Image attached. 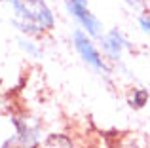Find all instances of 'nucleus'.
I'll use <instances>...</instances> for the list:
<instances>
[{
  "mask_svg": "<svg viewBox=\"0 0 150 148\" xmlns=\"http://www.w3.org/2000/svg\"><path fill=\"white\" fill-rule=\"evenodd\" d=\"M148 91H150V87H148Z\"/></svg>",
  "mask_w": 150,
  "mask_h": 148,
  "instance_id": "nucleus-13",
  "label": "nucleus"
},
{
  "mask_svg": "<svg viewBox=\"0 0 150 148\" xmlns=\"http://www.w3.org/2000/svg\"><path fill=\"white\" fill-rule=\"evenodd\" d=\"M0 148H19L17 146V141H15V137H13V133L8 135V137L0 142Z\"/></svg>",
  "mask_w": 150,
  "mask_h": 148,
  "instance_id": "nucleus-11",
  "label": "nucleus"
},
{
  "mask_svg": "<svg viewBox=\"0 0 150 148\" xmlns=\"http://www.w3.org/2000/svg\"><path fill=\"white\" fill-rule=\"evenodd\" d=\"M70 42H72V48L78 53V57L84 61V65H88L97 74H110V63L105 59L95 38H91L89 34H86L82 29L76 27L70 32Z\"/></svg>",
  "mask_w": 150,
  "mask_h": 148,
  "instance_id": "nucleus-3",
  "label": "nucleus"
},
{
  "mask_svg": "<svg viewBox=\"0 0 150 148\" xmlns=\"http://www.w3.org/2000/svg\"><path fill=\"white\" fill-rule=\"evenodd\" d=\"M11 25L15 27V30H17L21 36H29V38H44L46 34V30L44 29H40L38 25H34V23H30V21H23V19H15V17H11Z\"/></svg>",
  "mask_w": 150,
  "mask_h": 148,
  "instance_id": "nucleus-8",
  "label": "nucleus"
},
{
  "mask_svg": "<svg viewBox=\"0 0 150 148\" xmlns=\"http://www.w3.org/2000/svg\"><path fill=\"white\" fill-rule=\"evenodd\" d=\"M125 4H127L129 8H133V10H139L141 6H143V0H124Z\"/></svg>",
  "mask_w": 150,
  "mask_h": 148,
  "instance_id": "nucleus-12",
  "label": "nucleus"
},
{
  "mask_svg": "<svg viewBox=\"0 0 150 148\" xmlns=\"http://www.w3.org/2000/svg\"><path fill=\"white\" fill-rule=\"evenodd\" d=\"M137 25H139L141 32L146 34L150 38V13H139L137 15Z\"/></svg>",
  "mask_w": 150,
  "mask_h": 148,
  "instance_id": "nucleus-10",
  "label": "nucleus"
},
{
  "mask_svg": "<svg viewBox=\"0 0 150 148\" xmlns=\"http://www.w3.org/2000/svg\"><path fill=\"white\" fill-rule=\"evenodd\" d=\"M65 6L67 13L70 19H74V23L78 25V29H82L86 34H89L91 38L99 40L105 32L103 21L97 17L89 8V0H61Z\"/></svg>",
  "mask_w": 150,
  "mask_h": 148,
  "instance_id": "nucleus-4",
  "label": "nucleus"
},
{
  "mask_svg": "<svg viewBox=\"0 0 150 148\" xmlns=\"http://www.w3.org/2000/svg\"><path fill=\"white\" fill-rule=\"evenodd\" d=\"M97 44H99L103 55L108 63H120L124 59L125 51H133V42L118 27L105 30L103 36L97 40Z\"/></svg>",
  "mask_w": 150,
  "mask_h": 148,
  "instance_id": "nucleus-5",
  "label": "nucleus"
},
{
  "mask_svg": "<svg viewBox=\"0 0 150 148\" xmlns=\"http://www.w3.org/2000/svg\"><path fill=\"white\" fill-rule=\"evenodd\" d=\"M10 123L13 127V137L19 148H40L44 141V123L38 116L30 112H13L10 116Z\"/></svg>",
  "mask_w": 150,
  "mask_h": 148,
  "instance_id": "nucleus-2",
  "label": "nucleus"
},
{
  "mask_svg": "<svg viewBox=\"0 0 150 148\" xmlns=\"http://www.w3.org/2000/svg\"><path fill=\"white\" fill-rule=\"evenodd\" d=\"M40 148H78V144L74 137H70L69 133L53 131V133H46Z\"/></svg>",
  "mask_w": 150,
  "mask_h": 148,
  "instance_id": "nucleus-6",
  "label": "nucleus"
},
{
  "mask_svg": "<svg viewBox=\"0 0 150 148\" xmlns=\"http://www.w3.org/2000/svg\"><path fill=\"white\" fill-rule=\"evenodd\" d=\"M148 101H150L148 87H133L127 95V104L133 110H143V108H146Z\"/></svg>",
  "mask_w": 150,
  "mask_h": 148,
  "instance_id": "nucleus-9",
  "label": "nucleus"
},
{
  "mask_svg": "<svg viewBox=\"0 0 150 148\" xmlns=\"http://www.w3.org/2000/svg\"><path fill=\"white\" fill-rule=\"evenodd\" d=\"M17 46L27 57H30V59L38 61V59L44 57V48L36 42V38H29V36H21V34H19L17 36Z\"/></svg>",
  "mask_w": 150,
  "mask_h": 148,
  "instance_id": "nucleus-7",
  "label": "nucleus"
},
{
  "mask_svg": "<svg viewBox=\"0 0 150 148\" xmlns=\"http://www.w3.org/2000/svg\"><path fill=\"white\" fill-rule=\"evenodd\" d=\"M11 8V13L15 19L30 21L44 29L46 32H51L55 29V13L46 0H8Z\"/></svg>",
  "mask_w": 150,
  "mask_h": 148,
  "instance_id": "nucleus-1",
  "label": "nucleus"
}]
</instances>
